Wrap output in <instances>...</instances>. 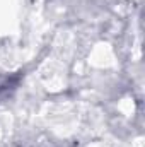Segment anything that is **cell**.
<instances>
[{
    "label": "cell",
    "instance_id": "obj_1",
    "mask_svg": "<svg viewBox=\"0 0 145 147\" xmlns=\"http://www.w3.org/2000/svg\"><path fill=\"white\" fill-rule=\"evenodd\" d=\"M21 80V74H9V75H0V99H5L10 96L17 84Z\"/></svg>",
    "mask_w": 145,
    "mask_h": 147
}]
</instances>
